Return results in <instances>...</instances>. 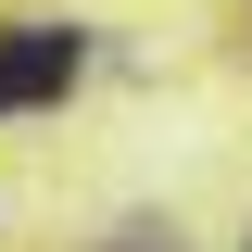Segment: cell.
I'll return each mask as SVG.
<instances>
[{
    "label": "cell",
    "instance_id": "1",
    "mask_svg": "<svg viewBox=\"0 0 252 252\" xmlns=\"http://www.w3.org/2000/svg\"><path fill=\"white\" fill-rule=\"evenodd\" d=\"M76 63H89V51H76L63 26H13V38H0V114L63 101V89H76Z\"/></svg>",
    "mask_w": 252,
    "mask_h": 252
}]
</instances>
